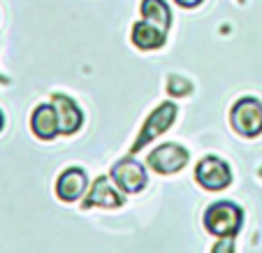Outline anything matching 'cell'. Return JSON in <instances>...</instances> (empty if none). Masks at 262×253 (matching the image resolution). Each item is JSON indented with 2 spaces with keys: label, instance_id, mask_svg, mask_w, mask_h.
<instances>
[{
  "label": "cell",
  "instance_id": "6da1fadb",
  "mask_svg": "<svg viewBox=\"0 0 262 253\" xmlns=\"http://www.w3.org/2000/svg\"><path fill=\"white\" fill-rule=\"evenodd\" d=\"M244 214L237 204L232 202H213L211 207L204 212V228L216 237H234L242 228Z\"/></svg>",
  "mask_w": 262,
  "mask_h": 253
},
{
  "label": "cell",
  "instance_id": "7a4b0ae2",
  "mask_svg": "<svg viewBox=\"0 0 262 253\" xmlns=\"http://www.w3.org/2000/svg\"><path fill=\"white\" fill-rule=\"evenodd\" d=\"M232 128L244 137H255L262 133V102L255 98H242L232 107Z\"/></svg>",
  "mask_w": 262,
  "mask_h": 253
},
{
  "label": "cell",
  "instance_id": "3957f363",
  "mask_svg": "<svg viewBox=\"0 0 262 253\" xmlns=\"http://www.w3.org/2000/svg\"><path fill=\"white\" fill-rule=\"evenodd\" d=\"M174 116H177V104H174V102H163V104H160L158 110H156L154 114L146 119V123H144V128H142V133H139L137 142L130 146V154L142 151L148 142H154L158 135H163L165 130L174 123Z\"/></svg>",
  "mask_w": 262,
  "mask_h": 253
},
{
  "label": "cell",
  "instance_id": "277c9868",
  "mask_svg": "<svg viewBox=\"0 0 262 253\" xmlns=\"http://www.w3.org/2000/svg\"><path fill=\"white\" fill-rule=\"evenodd\" d=\"M195 179H198V184L207 191H223V188H228L230 186L232 174H230V167L223 163L221 158L209 156V158H204V160L198 163Z\"/></svg>",
  "mask_w": 262,
  "mask_h": 253
},
{
  "label": "cell",
  "instance_id": "5b68a950",
  "mask_svg": "<svg viewBox=\"0 0 262 253\" xmlns=\"http://www.w3.org/2000/svg\"><path fill=\"white\" fill-rule=\"evenodd\" d=\"M188 163V151L179 144H163L148 154L146 165L158 174H174Z\"/></svg>",
  "mask_w": 262,
  "mask_h": 253
},
{
  "label": "cell",
  "instance_id": "8992f818",
  "mask_svg": "<svg viewBox=\"0 0 262 253\" xmlns=\"http://www.w3.org/2000/svg\"><path fill=\"white\" fill-rule=\"evenodd\" d=\"M112 179L125 193H139L146 186V170L135 158H123L112 167Z\"/></svg>",
  "mask_w": 262,
  "mask_h": 253
},
{
  "label": "cell",
  "instance_id": "52a82bcc",
  "mask_svg": "<svg viewBox=\"0 0 262 253\" xmlns=\"http://www.w3.org/2000/svg\"><path fill=\"white\" fill-rule=\"evenodd\" d=\"M51 104L56 107V112H58V130L63 135H72L79 130L81 125V112L79 107L74 104V100H70L68 95H51Z\"/></svg>",
  "mask_w": 262,
  "mask_h": 253
},
{
  "label": "cell",
  "instance_id": "ba28073f",
  "mask_svg": "<svg viewBox=\"0 0 262 253\" xmlns=\"http://www.w3.org/2000/svg\"><path fill=\"white\" fill-rule=\"evenodd\" d=\"M86 191V174L84 170L79 167H70L65 170L63 174L58 177L56 181V193L63 202H74V200H79Z\"/></svg>",
  "mask_w": 262,
  "mask_h": 253
},
{
  "label": "cell",
  "instance_id": "9c48e42d",
  "mask_svg": "<svg viewBox=\"0 0 262 253\" xmlns=\"http://www.w3.org/2000/svg\"><path fill=\"white\" fill-rule=\"evenodd\" d=\"M121 204H123V198L112 188L109 177L95 179L93 188H91V193L86 195V200H84V209H91V207H121Z\"/></svg>",
  "mask_w": 262,
  "mask_h": 253
},
{
  "label": "cell",
  "instance_id": "30bf717a",
  "mask_svg": "<svg viewBox=\"0 0 262 253\" xmlns=\"http://www.w3.org/2000/svg\"><path fill=\"white\" fill-rule=\"evenodd\" d=\"M30 128H33V133L40 139L56 137V133H60V130H58V112H56L54 104H40L33 112Z\"/></svg>",
  "mask_w": 262,
  "mask_h": 253
},
{
  "label": "cell",
  "instance_id": "8fae6325",
  "mask_svg": "<svg viewBox=\"0 0 262 253\" xmlns=\"http://www.w3.org/2000/svg\"><path fill=\"white\" fill-rule=\"evenodd\" d=\"M133 42L139 49H158V47L165 45V30H160L154 24H148L146 19L137 21L133 26Z\"/></svg>",
  "mask_w": 262,
  "mask_h": 253
},
{
  "label": "cell",
  "instance_id": "7c38bea8",
  "mask_svg": "<svg viewBox=\"0 0 262 253\" xmlns=\"http://www.w3.org/2000/svg\"><path fill=\"white\" fill-rule=\"evenodd\" d=\"M142 16L148 21V24L158 26L160 30L167 33L172 14H169V7L165 0H142Z\"/></svg>",
  "mask_w": 262,
  "mask_h": 253
},
{
  "label": "cell",
  "instance_id": "4fadbf2b",
  "mask_svg": "<svg viewBox=\"0 0 262 253\" xmlns=\"http://www.w3.org/2000/svg\"><path fill=\"white\" fill-rule=\"evenodd\" d=\"M167 89H169L172 95H186L190 91V84L188 81H183V79H179V77H169Z\"/></svg>",
  "mask_w": 262,
  "mask_h": 253
},
{
  "label": "cell",
  "instance_id": "5bb4252c",
  "mask_svg": "<svg viewBox=\"0 0 262 253\" xmlns=\"http://www.w3.org/2000/svg\"><path fill=\"white\" fill-rule=\"evenodd\" d=\"M174 3H179L181 7H198L202 0H174Z\"/></svg>",
  "mask_w": 262,
  "mask_h": 253
},
{
  "label": "cell",
  "instance_id": "9a60e30c",
  "mask_svg": "<svg viewBox=\"0 0 262 253\" xmlns=\"http://www.w3.org/2000/svg\"><path fill=\"white\" fill-rule=\"evenodd\" d=\"M3 123H5V119H3V112H0V128H3Z\"/></svg>",
  "mask_w": 262,
  "mask_h": 253
},
{
  "label": "cell",
  "instance_id": "2e32d148",
  "mask_svg": "<svg viewBox=\"0 0 262 253\" xmlns=\"http://www.w3.org/2000/svg\"><path fill=\"white\" fill-rule=\"evenodd\" d=\"M0 81H7V79H5V77H0Z\"/></svg>",
  "mask_w": 262,
  "mask_h": 253
},
{
  "label": "cell",
  "instance_id": "e0dca14e",
  "mask_svg": "<svg viewBox=\"0 0 262 253\" xmlns=\"http://www.w3.org/2000/svg\"><path fill=\"white\" fill-rule=\"evenodd\" d=\"M242 3H244V0H242Z\"/></svg>",
  "mask_w": 262,
  "mask_h": 253
}]
</instances>
